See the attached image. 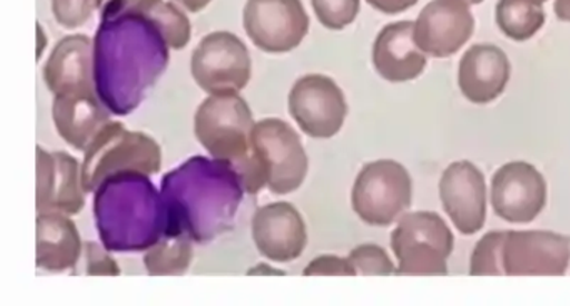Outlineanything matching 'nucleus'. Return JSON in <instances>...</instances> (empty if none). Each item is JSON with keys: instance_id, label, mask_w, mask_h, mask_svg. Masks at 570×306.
Masks as SVG:
<instances>
[{"instance_id": "29", "label": "nucleus", "mask_w": 570, "mask_h": 306, "mask_svg": "<svg viewBox=\"0 0 570 306\" xmlns=\"http://www.w3.org/2000/svg\"><path fill=\"white\" fill-rule=\"evenodd\" d=\"M96 0H52V14L62 28L76 29L91 19Z\"/></svg>"}, {"instance_id": "27", "label": "nucleus", "mask_w": 570, "mask_h": 306, "mask_svg": "<svg viewBox=\"0 0 570 306\" xmlns=\"http://www.w3.org/2000/svg\"><path fill=\"white\" fill-rule=\"evenodd\" d=\"M313 11L323 28L342 31L360 12V0H312Z\"/></svg>"}, {"instance_id": "33", "label": "nucleus", "mask_w": 570, "mask_h": 306, "mask_svg": "<svg viewBox=\"0 0 570 306\" xmlns=\"http://www.w3.org/2000/svg\"><path fill=\"white\" fill-rule=\"evenodd\" d=\"M375 11L382 14H400V12L409 11L413 6H416L419 0H366Z\"/></svg>"}, {"instance_id": "15", "label": "nucleus", "mask_w": 570, "mask_h": 306, "mask_svg": "<svg viewBox=\"0 0 570 306\" xmlns=\"http://www.w3.org/2000/svg\"><path fill=\"white\" fill-rule=\"evenodd\" d=\"M38 213L79 215L86 206L82 166L65 151L48 152L38 146Z\"/></svg>"}, {"instance_id": "24", "label": "nucleus", "mask_w": 570, "mask_h": 306, "mask_svg": "<svg viewBox=\"0 0 570 306\" xmlns=\"http://www.w3.org/2000/svg\"><path fill=\"white\" fill-rule=\"evenodd\" d=\"M185 235H166L146 251L145 266L151 276H181L191 266L195 249Z\"/></svg>"}, {"instance_id": "2", "label": "nucleus", "mask_w": 570, "mask_h": 306, "mask_svg": "<svg viewBox=\"0 0 570 306\" xmlns=\"http://www.w3.org/2000/svg\"><path fill=\"white\" fill-rule=\"evenodd\" d=\"M242 179L229 162L193 156L161 179L168 209V233L208 245L232 231L245 195Z\"/></svg>"}, {"instance_id": "30", "label": "nucleus", "mask_w": 570, "mask_h": 306, "mask_svg": "<svg viewBox=\"0 0 570 306\" xmlns=\"http://www.w3.org/2000/svg\"><path fill=\"white\" fill-rule=\"evenodd\" d=\"M86 273L89 276H118L121 273L118 263L108 255L105 246L98 243H85Z\"/></svg>"}, {"instance_id": "37", "label": "nucleus", "mask_w": 570, "mask_h": 306, "mask_svg": "<svg viewBox=\"0 0 570 306\" xmlns=\"http://www.w3.org/2000/svg\"><path fill=\"white\" fill-rule=\"evenodd\" d=\"M466 4L476 6L482 4L483 0H465Z\"/></svg>"}, {"instance_id": "28", "label": "nucleus", "mask_w": 570, "mask_h": 306, "mask_svg": "<svg viewBox=\"0 0 570 306\" xmlns=\"http://www.w3.org/2000/svg\"><path fill=\"white\" fill-rule=\"evenodd\" d=\"M348 258L355 266L356 275L390 276L396 269L389 253L379 245L356 246L350 253Z\"/></svg>"}, {"instance_id": "25", "label": "nucleus", "mask_w": 570, "mask_h": 306, "mask_svg": "<svg viewBox=\"0 0 570 306\" xmlns=\"http://www.w3.org/2000/svg\"><path fill=\"white\" fill-rule=\"evenodd\" d=\"M145 16L155 22L169 48L175 51L186 48L191 41V22H189L188 16L173 2L158 0L145 12Z\"/></svg>"}, {"instance_id": "18", "label": "nucleus", "mask_w": 570, "mask_h": 306, "mask_svg": "<svg viewBox=\"0 0 570 306\" xmlns=\"http://www.w3.org/2000/svg\"><path fill=\"white\" fill-rule=\"evenodd\" d=\"M45 81L55 96L98 92L95 82V41L85 34L62 38L46 62Z\"/></svg>"}, {"instance_id": "3", "label": "nucleus", "mask_w": 570, "mask_h": 306, "mask_svg": "<svg viewBox=\"0 0 570 306\" xmlns=\"http://www.w3.org/2000/svg\"><path fill=\"white\" fill-rule=\"evenodd\" d=\"M92 213L108 251H148L168 233L165 199L145 172L126 171L106 178L95 191Z\"/></svg>"}, {"instance_id": "11", "label": "nucleus", "mask_w": 570, "mask_h": 306, "mask_svg": "<svg viewBox=\"0 0 570 306\" xmlns=\"http://www.w3.org/2000/svg\"><path fill=\"white\" fill-rule=\"evenodd\" d=\"M288 108L299 129L316 139L338 135L348 115L342 89L323 75L299 78L289 91Z\"/></svg>"}, {"instance_id": "10", "label": "nucleus", "mask_w": 570, "mask_h": 306, "mask_svg": "<svg viewBox=\"0 0 570 306\" xmlns=\"http://www.w3.org/2000/svg\"><path fill=\"white\" fill-rule=\"evenodd\" d=\"M243 26L253 45L268 55H285L302 45L309 18L302 0H248Z\"/></svg>"}, {"instance_id": "7", "label": "nucleus", "mask_w": 570, "mask_h": 306, "mask_svg": "<svg viewBox=\"0 0 570 306\" xmlns=\"http://www.w3.org/2000/svg\"><path fill=\"white\" fill-rule=\"evenodd\" d=\"M413 185L405 166L380 159L363 166L352 189V208L370 226H390L412 205Z\"/></svg>"}, {"instance_id": "8", "label": "nucleus", "mask_w": 570, "mask_h": 306, "mask_svg": "<svg viewBox=\"0 0 570 306\" xmlns=\"http://www.w3.org/2000/svg\"><path fill=\"white\" fill-rule=\"evenodd\" d=\"M253 158L275 195L296 191L308 175V156L298 132L282 119L258 121L252 135Z\"/></svg>"}, {"instance_id": "16", "label": "nucleus", "mask_w": 570, "mask_h": 306, "mask_svg": "<svg viewBox=\"0 0 570 306\" xmlns=\"http://www.w3.org/2000/svg\"><path fill=\"white\" fill-rule=\"evenodd\" d=\"M440 201L462 235H475L487 218V185L483 172L470 161H455L440 178Z\"/></svg>"}, {"instance_id": "36", "label": "nucleus", "mask_w": 570, "mask_h": 306, "mask_svg": "<svg viewBox=\"0 0 570 306\" xmlns=\"http://www.w3.org/2000/svg\"><path fill=\"white\" fill-rule=\"evenodd\" d=\"M38 36H39L38 56H39V58H41L42 51H45V46H46L45 31H42L41 26H38Z\"/></svg>"}, {"instance_id": "5", "label": "nucleus", "mask_w": 570, "mask_h": 306, "mask_svg": "<svg viewBox=\"0 0 570 306\" xmlns=\"http://www.w3.org/2000/svg\"><path fill=\"white\" fill-rule=\"evenodd\" d=\"M252 109L238 92L212 95L195 115V136L212 158L238 169L252 158Z\"/></svg>"}, {"instance_id": "12", "label": "nucleus", "mask_w": 570, "mask_h": 306, "mask_svg": "<svg viewBox=\"0 0 570 306\" xmlns=\"http://www.w3.org/2000/svg\"><path fill=\"white\" fill-rule=\"evenodd\" d=\"M490 201L493 211L503 221L527 225L546 208V179L529 162H507L493 175Z\"/></svg>"}, {"instance_id": "19", "label": "nucleus", "mask_w": 570, "mask_h": 306, "mask_svg": "<svg viewBox=\"0 0 570 306\" xmlns=\"http://www.w3.org/2000/svg\"><path fill=\"white\" fill-rule=\"evenodd\" d=\"M375 71L389 82H409L426 68V55L415 42V22L385 26L373 45Z\"/></svg>"}, {"instance_id": "21", "label": "nucleus", "mask_w": 570, "mask_h": 306, "mask_svg": "<svg viewBox=\"0 0 570 306\" xmlns=\"http://www.w3.org/2000/svg\"><path fill=\"white\" fill-rule=\"evenodd\" d=\"M111 115L98 92L59 95L52 102L56 129L76 151L85 152L91 146L96 136L111 122Z\"/></svg>"}, {"instance_id": "9", "label": "nucleus", "mask_w": 570, "mask_h": 306, "mask_svg": "<svg viewBox=\"0 0 570 306\" xmlns=\"http://www.w3.org/2000/svg\"><path fill=\"white\" fill-rule=\"evenodd\" d=\"M191 75L209 96L239 92L252 79V56L238 36L212 32L193 51Z\"/></svg>"}, {"instance_id": "26", "label": "nucleus", "mask_w": 570, "mask_h": 306, "mask_svg": "<svg viewBox=\"0 0 570 306\" xmlns=\"http://www.w3.org/2000/svg\"><path fill=\"white\" fill-rule=\"evenodd\" d=\"M507 231L487 233L470 258V275L472 276H500L503 275V241Z\"/></svg>"}, {"instance_id": "35", "label": "nucleus", "mask_w": 570, "mask_h": 306, "mask_svg": "<svg viewBox=\"0 0 570 306\" xmlns=\"http://www.w3.org/2000/svg\"><path fill=\"white\" fill-rule=\"evenodd\" d=\"M183 8L188 9L189 12H199L212 2V0H175Z\"/></svg>"}, {"instance_id": "20", "label": "nucleus", "mask_w": 570, "mask_h": 306, "mask_svg": "<svg viewBox=\"0 0 570 306\" xmlns=\"http://www.w3.org/2000/svg\"><path fill=\"white\" fill-rule=\"evenodd\" d=\"M509 79V58L497 46H472L460 61L459 88L473 105L495 101L505 91Z\"/></svg>"}, {"instance_id": "22", "label": "nucleus", "mask_w": 570, "mask_h": 306, "mask_svg": "<svg viewBox=\"0 0 570 306\" xmlns=\"http://www.w3.org/2000/svg\"><path fill=\"white\" fill-rule=\"evenodd\" d=\"M38 249L36 265L51 273L76 268L82 253L81 235L76 223L65 213H38Z\"/></svg>"}, {"instance_id": "14", "label": "nucleus", "mask_w": 570, "mask_h": 306, "mask_svg": "<svg viewBox=\"0 0 570 306\" xmlns=\"http://www.w3.org/2000/svg\"><path fill=\"white\" fill-rule=\"evenodd\" d=\"M475 19L465 0H432L415 21V42L426 56L450 58L472 38Z\"/></svg>"}, {"instance_id": "13", "label": "nucleus", "mask_w": 570, "mask_h": 306, "mask_svg": "<svg viewBox=\"0 0 570 306\" xmlns=\"http://www.w3.org/2000/svg\"><path fill=\"white\" fill-rule=\"evenodd\" d=\"M503 275L562 276L570 263V238L553 231H507Z\"/></svg>"}, {"instance_id": "4", "label": "nucleus", "mask_w": 570, "mask_h": 306, "mask_svg": "<svg viewBox=\"0 0 570 306\" xmlns=\"http://www.w3.org/2000/svg\"><path fill=\"white\" fill-rule=\"evenodd\" d=\"M161 166V146L151 136L111 121L85 151L82 185L86 193H95L109 176L126 171L158 175Z\"/></svg>"}, {"instance_id": "31", "label": "nucleus", "mask_w": 570, "mask_h": 306, "mask_svg": "<svg viewBox=\"0 0 570 306\" xmlns=\"http://www.w3.org/2000/svg\"><path fill=\"white\" fill-rule=\"evenodd\" d=\"M305 276H355L356 269L350 258L325 255L313 259L305 269Z\"/></svg>"}, {"instance_id": "38", "label": "nucleus", "mask_w": 570, "mask_h": 306, "mask_svg": "<svg viewBox=\"0 0 570 306\" xmlns=\"http://www.w3.org/2000/svg\"><path fill=\"white\" fill-rule=\"evenodd\" d=\"M533 2H537V4L543 6V4H546L547 0H533Z\"/></svg>"}, {"instance_id": "6", "label": "nucleus", "mask_w": 570, "mask_h": 306, "mask_svg": "<svg viewBox=\"0 0 570 306\" xmlns=\"http://www.w3.org/2000/svg\"><path fill=\"white\" fill-rule=\"evenodd\" d=\"M453 241V233L442 216L432 211L406 213L390 238L399 261L395 275L445 276Z\"/></svg>"}, {"instance_id": "17", "label": "nucleus", "mask_w": 570, "mask_h": 306, "mask_svg": "<svg viewBox=\"0 0 570 306\" xmlns=\"http://www.w3.org/2000/svg\"><path fill=\"white\" fill-rule=\"evenodd\" d=\"M252 236L259 255L272 261L288 263L299 258L308 245L302 215L292 203L276 201L256 209Z\"/></svg>"}, {"instance_id": "32", "label": "nucleus", "mask_w": 570, "mask_h": 306, "mask_svg": "<svg viewBox=\"0 0 570 306\" xmlns=\"http://www.w3.org/2000/svg\"><path fill=\"white\" fill-rule=\"evenodd\" d=\"M158 0H96V9L101 19L111 16L126 14V12H138L145 14Z\"/></svg>"}, {"instance_id": "23", "label": "nucleus", "mask_w": 570, "mask_h": 306, "mask_svg": "<svg viewBox=\"0 0 570 306\" xmlns=\"http://www.w3.org/2000/svg\"><path fill=\"white\" fill-rule=\"evenodd\" d=\"M495 21L507 38L523 42L529 41L543 28L546 11L533 0H499Z\"/></svg>"}, {"instance_id": "34", "label": "nucleus", "mask_w": 570, "mask_h": 306, "mask_svg": "<svg viewBox=\"0 0 570 306\" xmlns=\"http://www.w3.org/2000/svg\"><path fill=\"white\" fill-rule=\"evenodd\" d=\"M553 12L559 21L570 22V0H556Z\"/></svg>"}, {"instance_id": "1", "label": "nucleus", "mask_w": 570, "mask_h": 306, "mask_svg": "<svg viewBox=\"0 0 570 306\" xmlns=\"http://www.w3.org/2000/svg\"><path fill=\"white\" fill-rule=\"evenodd\" d=\"M168 65V42L151 19L138 12L101 19L95 36V82L112 115L136 111Z\"/></svg>"}]
</instances>
